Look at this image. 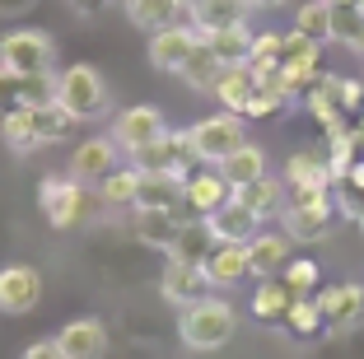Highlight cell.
I'll return each mask as SVG.
<instances>
[{
    "label": "cell",
    "instance_id": "obj_17",
    "mask_svg": "<svg viewBox=\"0 0 364 359\" xmlns=\"http://www.w3.org/2000/svg\"><path fill=\"white\" fill-rule=\"evenodd\" d=\"M234 201L238 205H247L252 215H262V224L267 220H280L285 215V205H289V187H285V178H257V182H247V187H234Z\"/></svg>",
    "mask_w": 364,
    "mask_h": 359
},
{
    "label": "cell",
    "instance_id": "obj_23",
    "mask_svg": "<svg viewBox=\"0 0 364 359\" xmlns=\"http://www.w3.org/2000/svg\"><path fill=\"white\" fill-rule=\"evenodd\" d=\"M0 140H5L10 154H33V149H43L38 107H10V112H0Z\"/></svg>",
    "mask_w": 364,
    "mask_h": 359
},
{
    "label": "cell",
    "instance_id": "obj_2",
    "mask_svg": "<svg viewBox=\"0 0 364 359\" xmlns=\"http://www.w3.org/2000/svg\"><path fill=\"white\" fill-rule=\"evenodd\" d=\"M56 103L85 127V122L112 117V89H107V80H103L98 65L80 61V65H65V70L56 75Z\"/></svg>",
    "mask_w": 364,
    "mask_h": 359
},
{
    "label": "cell",
    "instance_id": "obj_26",
    "mask_svg": "<svg viewBox=\"0 0 364 359\" xmlns=\"http://www.w3.org/2000/svg\"><path fill=\"white\" fill-rule=\"evenodd\" d=\"M122 10H127V23L140 33H159V28H173L182 19V5L178 0H122Z\"/></svg>",
    "mask_w": 364,
    "mask_h": 359
},
{
    "label": "cell",
    "instance_id": "obj_3",
    "mask_svg": "<svg viewBox=\"0 0 364 359\" xmlns=\"http://www.w3.org/2000/svg\"><path fill=\"white\" fill-rule=\"evenodd\" d=\"M336 224V201L332 187H309V191H289V205L280 215V229L294 243H322Z\"/></svg>",
    "mask_w": 364,
    "mask_h": 359
},
{
    "label": "cell",
    "instance_id": "obj_14",
    "mask_svg": "<svg viewBox=\"0 0 364 359\" xmlns=\"http://www.w3.org/2000/svg\"><path fill=\"white\" fill-rule=\"evenodd\" d=\"M229 201H234V187H229V178L220 168H210V173L196 168L192 178H187V187H182V205H187L192 220H205V215H215Z\"/></svg>",
    "mask_w": 364,
    "mask_h": 359
},
{
    "label": "cell",
    "instance_id": "obj_32",
    "mask_svg": "<svg viewBox=\"0 0 364 359\" xmlns=\"http://www.w3.org/2000/svg\"><path fill=\"white\" fill-rule=\"evenodd\" d=\"M289 304H294V289H289L285 280H262L257 294H252V313H257L262 322H285Z\"/></svg>",
    "mask_w": 364,
    "mask_h": 359
},
{
    "label": "cell",
    "instance_id": "obj_11",
    "mask_svg": "<svg viewBox=\"0 0 364 359\" xmlns=\"http://www.w3.org/2000/svg\"><path fill=\"white\" fill-rule=\"evenodd\" d=\"M117 168H122V145L112 136H85L75 149H70V164H65V173H70L75 182H85V187L89 182L98 187L107 173H117Z\"/></svg>",
    "mask_w": 364,
    "mask_h": 359
},
{
    "label": "cell",
    "instance_id": "obj_44",
    "mask_svg": "<svg viewBox=\"0 0 364 359\" xmlns=\"http://www.w3.org/2000/svg\"><path fill=\"white\" fill-rule=\"evenodd\" d=\"M350 52H355V56H364V33H360V43H355V47H350Z\"/></svg>",
    "mask_w": 364,
    "mask_h": 359
},
{
    "label": "cell",
    "instance_id": "obj_35",
    "mask_svg": "<svg viewBox=\"0 0 364 359\" xmlns=\"http://www.w3.org/2000/svg\"><path fill=\"white\" fill-rule=\"evenodd\" d=\"M285 327L294 331V336H318L327 322H322V308H318V299H294L289 304V313H285Z\"/></svg>",
    "mask_w": 364,
    "mask_h": 359
},
{
    "label": "cell",
    "instance_id": "obj_39",
    "mask_svg": "<svg viewBox=\"0 0 364 359\" xmlns=\"http://www.w3.org/2000/svg\"><path fill=\"white\" fill-rule=\"evenodd\" d=\"M280 107H285V98H280L276 89H257V98L247 103V112H243V117H252V122H262V117H276Z\"/></svg>",
    "mask_w": 364,
    "mask_h": 359
},
{
    "label": "cell",
    "instance_id": "obj_43",
    "mask_svg": "<svg viewBox=\"0 0 364 359\" xmlns=\"http://www.w3.org/2000/svg\"><path fill=\"white\" fill-rule=\"evenodd\" d=\"M257 10H280V5H289V0H252Z\"/></svg>",
    "mask_w": 364,
    "mask_h": 359
},
{
    "label": "cell",
    "instance_id": "obj_24",
    "mask_svg": "<svg viewBox=\"0 0 364 359\" xmlns=\"http://www.w3.org/2000/svg\"><path fill=\"white\" fill-rule=\"evenodd\" d=\"M182 224H187V220H182V215H173V210H131V238H136V243H145V247L168 252Z\"/></svg>",
    "mask_w": 364,
    "mask_h": 359
},
{
    "label": "cell",
    "instance_id": "obj_37",
    "mask_svg": "<svg viewBox=\"0 0 364 359\" xmlns=\"http://www.w3.org/2000/svg\"><path fill=\"white\" fill-rule=\"evenodd\" d=\"M38 127H43V145H61V140L70 136L80 122L65 112L61 103H52V107H38Z\"/></svg>",
    "mask_w": 364,
    "mask_h": 359
},
{
    "label": "cell",
    "instance_id": "obj_12",
    "mask_svg": "<svg viewBox=\"0 0 364 359\" xmlns=\"http://www.w3.org/2000/svg\"><path fill=\"white\" fill-rule=\"evenodd\" d=\"M52 341H56V350H61V359H107V345H112L103 317H75V322H65Z\"/></svg>",
    "mask_w": 364,
    "mask_h": 359
},
{
    "label": "cell",
    "instance_id": "obj_28",
    "mask_svg": "<svg viewBox=\"0 0 364 359\" xmlns=\"http://www.w3.org/2000/svg\"><path fill=\"white\" fill-rule=\"evenodd\" d=\"M210 247H215V233H210V224L205 220H187L178 229V238H173V247L164 257L168 262H192V266H201L205 257H210Z\"/></svg>",
    "mask_w": 364,
    "mask_h": 359
},
{
    "label": "cell",
    "instance_id": "obj_10",
    "mask_svg": "<svg viewBox=\"0 0 364 359\" xmlns=\"http://www.w3.org/2000/svg\"><path fill=\"white\" fill-rule=\"evenodd\" d=\"M196 52H201V33H196L192 23H173V28L150 33V47H145L150 65L164 70V75H182Z\"/></svg>",
    "mask_w": 364,
    "mask_h": 359
},
{
    "label": "cell",
    "instance_id": "obj_5",
    "mask_svg": "<svg viewBox=\"0 0 364 359\" xmlns=\"http://www.w3.org/2000/svg\"><path fill=\"white\" fill-rule=\"evenodd\" d=\"M127 164L131 168H140V173H173V178H192L196 173V149H192V136L187 131H164L159 140H150L145 149H136V154H127Z\"/></svg>",
    "mask_w": 364,
    "mask_h": 359
},
{
    "label": "cell",
    "instance_id": "obj_33",
    "mask_svg": "<svg viewBox=\"0 0 364 359\" xmlns=\"http://www.w3.org/2000/svg\"><path fill=\"white\" fill-rule=\"evenodd\" d=\"M294 28L309 33L313 43H332V0H304L294 10Z\"/></svg>",
    "mask_w": 364,
    "mask_h": 359
},
{
    "label": "cell",
    "instance_id": "obj_30",
    "mask_svg": "<svg viewBox=\"0 0 364 359\" xmlns=\"http://www.w3.org/2000/svg\"><path fill=\"white\" fill-rule=\"evenodd\" d=\"M220 173L229 178V187H247V182L267 178V149L247 140V145L238 149V154H229L225 164H220Z\"/></svg>",
    "mask_w": 364,
    "mask_h": 359
},
{
    "label": "cell",
    "instance_id": "obj_38",
    "mask_svg": "<svg viewBox=\"0 0 364 359\" xmlns=\"http://www.w3.org/2000/svg\"><path fill=\"white\" fill-rule=\"evenodd\" d=\"M318 275H322V271H318V262H313V257H294V262L280 271V280L294 289V299H309V289L318 285Z\"/></svg>",
    "mask_w": 364,
    "mask_h": 359
},
{
    "label": "cell",
    "instance_id": "obj_20",
    "mask_svg": "<svg viewBox=\"0 0 364 359\" xmlns=\"http://www.w3.org/2000/svg\"><path fill=\"white\" fill-rule=\"evenodd\" d=\"M257 89H262V75L252 70V65H225V75H220V85H215L210 98L225 107V112H238V117H243L247 103L257 98Z\"/></svg>",
    "mask_w": 364,
    "mask_h": 359
},
{
    "label": "cell",
    "instance_id": "obj_40",
    "mask_svg": "<svg viewBox=\"0 0 364 359\" xmlns=\"http://www.w3.org/2000/svg\"><path fill=\"white\" fill-rule=\"evenodd\" d=\"M10 107H19V75L0 65V112H10Z\"/></svg>",
    "mask_w": 364,
    "mask_h": 359
},
{
    "label": "cell",
    "instance_id": "obj_46",
    "mask_svg": "<svg viewBox=\"0 0 364 359\" xmlns=\"http://www.w3.org/2000/svg\"><path fill=\"white\" fill-rule=\"evenodd\" d=\"M360 233H364V215H360Z\"/></svg>",
    "mask_w": 364,
    "mask_h": 359
},
{
    "label": "cell",
    "instance_id": "obj_47",
    "mask_svg": "<svg viewBox=\"0 0 364 359\" xmlns=\"http://www.w3.org/2000/svg\"><path fill=\"white\" fill-rule=\"evenodd\" d=\"M355 5H360V10H364V0H355Z\"/></svg>",
    "mask_w": 364,
    "mask_h": 359
},
{
    "label": "cell",
    "instance_id": "obj_41",
    "mask_svg": "<svg viewBox=\"0 0 364 359\" xmlns=\"http://www.w3.org/2000/svg\"><path fill=\"white\" fill-rule=\"evenodd\" d=\"M117 5V0H70V10L80 14V19H98V14H107Z\"/></svg>",
    "mask_w": 364,
    "mask_h": 359
},
{
    "label": "cell",
    "instance_id": "obj_29",
    "mask_svg": "<svg viewBox=\"0 0 364 359\" xmlns=\"http://www.w3.org/2000/svg\"><path fill=\"white\" fill-rule=\"evenodd\" d=\"M136 191H140V168H117L107 173L103 182H98V201L107 205V210H136Z\"/></svg>",
    "mask_w": 364,
    "mask_h": 359
},
{
    "label": "cell",
    "instance_id": "obj_34",
    "mask_svg": "<svg viewBox=\"0 0 364 359\" xmlns=\"http://www.w3.org/2000/svg\"><path fill=\"white\" fill-rule=\"evenodd\" d=\"M56 103V70L19 75V107H52Z\"/></svg>",
    "mask_w": 364,
    "mask_h": 359
},
{
    "label": "cell",
    "instance_id": "obj_6",
    "mask_svg": "<svg viewBox=\"0 0 364 359\" xmlns=\"http://www.w3.org/2000/svg\"><path fill=\"white\" fill-rule=\"evenodd\" d=\"M56 61V43L43 28H10L0 33V65L10 75H47Z\"/></svg>",
    "mask_w": 364,
    "mask_h": 359
},
{
    "label": "cell",
    "instance_id": "obj_9",
    "mask_svg": "<svg viewBox=\"0 0 364 359\" xmlns=\"http://www.w3.org/2000/svg\"><path fill=\"white\" fill-rule=\"evenodd\" d=\"M164 131H168V117L154 103H131V107H122V112H112V131H107V136L122 145V154H136V149H145L150 140H159Z\"/></svg>",
    "mask_w": 364,
    "mask_h": 359
},
{
    "label": "cell",
    "instance_id": "obj_45",
    "mask_svg": "<svg viewBox=\"0 0 364 359\" xmlns=\"http://www.w3.org/2000/svg\"><path fill=\"white\" fill-rule=\"evenodd\" d=\"M178 5H182V10H187V14H192V5H196V0H178Z\"/></svg>",
    "mask_w": 364,
    "mask_h": 359
},
{
    "label": "cell",
    "instance_id": "obj_13",
    "mask_svg": "<svg viewBox=\"0 0 364 359\" xmlns=\"http://www.w3.org/2000/svg\"><path fill=\"white\" fill-rule=\"evenodd\" d=\"M159 294L182 313V308L201 304V299H205V294H215V289H210V275H205V266H192V262H164Z\"/></svg>",
    "mask_w": 364,
    "mask_h": 359
},
{
    "label": "cell",
    "instance_id": "obj_36",
    "mask_svg": "<svg viewBox=\"0 0 364 359\" xmlns=\"http://www.w3.org/2000/svg\"><path fill=\"white\" fill-rule=\"evenodd\" d=\"M364 33V10L360 5H332V43L355 47Z\"/></svg>",
    "mask_w": 364,
    "mask_h": 359
},
{
    "label": "cell",
    "instance_id": "obj_15",
    "mask_svg": "<svg viewBox=\"0 0 364 359\" xmlns=\"http://www.w3.org/2000/svg\"><path fill=\"white\" fill-rule=\"evenodd\" d=\"M289 247H294V238H289L285 229H262L257 238L247 243V271L257 275V280H276V275L294 262Z\"/></svg>",
    "mask_w": 364,
    "mask_h": 359
},
{
    "label": "cell",
    "instance_id": "obj_18",
    "mask_svg": "<svg viewBox=\"0 0 364 359\" xmlns=\"http://www.w3.org/2000/svg\"><path fill=\"white\" fill-rule=\"evenodd\" d=\"M205 224H210L215 243H252V238L267 229L262 215H252L247 205H238V201H229V205H220L215 215H205Z\"/></svg>",
    "mask_w": 364,
    "mask_h": 359
},
{
    "label": "cell",
    "instance_id": "obj_1",
    "mask_svg": "<svg viewBox=\"0 0 364 359\" xmlns=\"http://www.w3.org/2000/svg\"><path fill=\"white\" fill-rule=\"evenodd\" d=\"M234 331H238V313L220 294H205L201 304L178 313V341L187 350H225L234 341Z\"/></svg>",
    "mask_w": 364,
    "mask_h": 359
},
{
    "label": "cell",
    "instance_id": "obj_25",
    "mask_svg": "<svg viewBox=\"0 0 364 359\" xmlns=\"http://www.w3.org/2000/svg\"><path fill=\"white\" fill-rule=\"evenodd\" d=\"M332 164L318 154V149H299V154L285 159V187L289 191H309V187H332Z\"/></svg>",
    "mask_w": 364,
    "mask_h": 359
},
{
    "label": "cell",
    "instance_id": "obj_31",
    "mask_svg": "<svg viewBox=\"0 0 364 359\" xmlns=\"http://www.w3.org/2000/svg\"><path fill=\"white\" fill-rule=\"evenodd\" d=\"M220 75H225V61H220V56H215L210 47L201 43V52H196L192 61H187V70H182L178 80H182L187 89H196V94H215V85H220Z\"/></svg>",
    "mask_w": 364,
    "mask_h": 359
},
{
    "label": "cell",
    "instance_id": "obj_42",
    "mask_svg": "<svg viewBox=\"0 0 364 359\" xmlns=\"http://www.w3.org/2000/svg\"><path fill=\"white\" fill-rule=\"evenodd\" d=\"M19 359H61V350H56V341H28V345H23V355Z\"/></svg>",
    "mask_w": 364,
    "mask_h": 359
},
{
    "label": "cell",
    "instance_id": "obj_7",
    "mask_svg": "<svg viewBox=\"0 0 364 359\" xmlns=\"http://www.w3.org/2000/svg\"><path fill=\"white\" fill-rule=\"evenodd\" d=\"M85 205H89V191L70 173H52V178L38 182V210L52 229H75L85 220Z\"/></svg>",
    "mask_w": 364,
    "mask_h": 359
},
{
    "label": "cell",
    "instance_id": "obj_22",
    "mask_svg": "<svg viewBox=\"0 0 364 359\" xmlns=\"http://www.w3.org/2000/svg\"><path fill=\"white\" fill-rule=\"evenodd\" d=\"M205 275H210V289H234L238 280H247V243H215L205 257Z\"/></svg>",
    "mask_w": 364,
    "mask_h": 359
},
{
    "label": "cell",
    "instance_id": "obj_21",
    "mask_svg": "<svg viewBox=\"0 0 364 359\" xmlns=\"http://www.w3.org/2000/svg\"><path fill=\"white\" fill-rule=\"evenodd\" d=\"M318 308H322V322L336 331L355 327L364 317V285H332L318 294Z\"/></svg>",
    "mask_w": 364,
    "mask_h": 359
},
{
    "label": "cell",
    "instance_id": "obj_8",
    "mask_svg": "<svg viewBox=\"0 0 364 359\" xmlns=\"http://www.w3.org/2000/svg\"><path fill=\"white\" fill-rule=\"evenodd\" d=\"M43 304V271L28 262L0 266V317H28Z\"/></svg>",
    "mask_w": 364,
    "mask_h": 359
},
{
    "label": "cell",
    "instance_id": "obj_16",
    "mask_svg": "<svg viewBox=\"0 0 364 359\" xmlns=\"http://www.w3.org/2000/svg\"><path fill=\"white\" fill-rule=\"evenodd\" d=\"M182 187H187V182L173 178V173H140L136 210H173V215H182V220H192L187 205H182Z\"/></svg>",
    "mask_w": 364,
    "mask_h": 359
},
{
    "label": "cell",
    "instance_id": "obj_4",
    "mask_svg": "<svg viewBox=\"0 0 364 359\" xmlns=\"http://www.w3.org/2000/svg\"><path fill=\"white\" fill-rule=\"evenodd\" d=\"M187 136H192V149H196V159L201 164H210V168H220L229 154H238V149L247 145V117H238V112H210V117H201L196 127H187Z\"/></svg>",
    "mask_w": 364,
    "mask_h": 359
},
{
    "label": "cell",
    "instance_id": "obj_27",
    "mask_svg": "<svg viewBox=\"0 0 364 359\" xmlns=\"http://www.w3.org/2000/svg\"><path fill=\"white\" fill-rule=\"evenodd\" d=\"M215 56L225 65H247L252 61V43H257V33L247 28V23H234V28H220V33H205L201 38Z\"/></svg>",
    "mask_w": 364,
    "mask_h": 359
},
{
    "label": "cell",
    "instance_id": "obj_19",
    "mask_svg": "<svg viewBox=\"0 0 364 359\" xmlns=\"http://www.w3.org/2000/svg\"><path fill=\"white\" fill-rule=\"evenodd\" d=\"M252 10H257L252 0H196L187 19H192V28L205 38V33H220V28H234V23H247V19H252Z\"/></svg>",
    "mask_w": 364,
    "mask_h": 359
}]
</instances>
